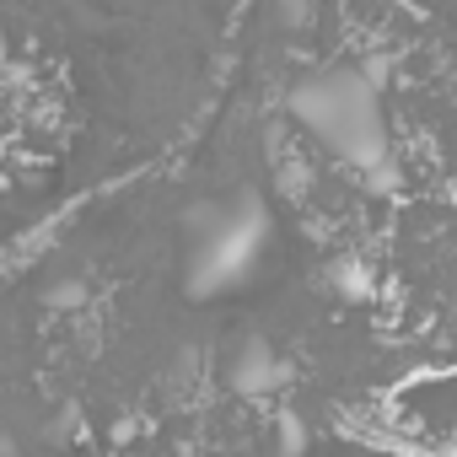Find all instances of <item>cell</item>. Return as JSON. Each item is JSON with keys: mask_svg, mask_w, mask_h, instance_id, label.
Instances as JSON below:
<instances>
[{"mask_svg": "<svg viewBox=\"0 0 457 457\" xmlns=\"http://www.w3.org/2000/svg\"><path fill=\"white\" fill-rule=\"evenodd\" d=\"M398 183H403V167H398V156H393V151H387V156H377V162L366 167V188H371V194H393Z\"/></svg>", "mask_w": 457, "mask_h": 457, "instance_id": "3957f363", "label": "cell"}, {"mask_svg": "<svg viewBox=\"0 0 457 457\" xmlns=\"http://www.w3.org/2000/svg\"><path fill=\"white\" fill-rule=\"evenodd\" d=\"M387 76H393V60H387V54H366V60H361V81H366V87H371L377 97H382Z\"/></svg>", "mask_w": 457, "mask_h": 457, "instance_id": "277c9868", "label": "cell"}, {"mask_svg": "<svg viewBox=\"0 0 457 457\" xmlns=\"http://www.w3.org/2000/svg\"><path fill=\"white\" fill-rule=\"evenodd\" d=\"M44 302H49V307H87V286H81V280H60V286H49Z\"/></svg>", "mask_w": 457, "mask_h": 457, "instance_id": "5b68a950", "label": "cell"}, {"mask_svg": "<svg viewBox=\"0 0 457 457\" xmlns=\"http://www.w3.org/2000/svg\"><path fill=\"white\" fill-rule=\"evenodd\" d=\"M291 119L307 124L334 156L355 162L361 172L387 156V124L377 113V92L361 81V71H323L307 76L291 92Z\"/></svg>", "mask_w": 457, "mask_h": 457, "instance_id": "6da1fadb", "label": "cell"}, {"mask_svg": "<svg viewBox=\"0 0 457 457\" xmlns=\"http://www.w3.org/2000/svg\"><path fill=\"white\" fill-rule=\"evenodd\" d=\"M275 28L280 33H307L312 28V0H275Z\"/></svg>", "mask_w": 457, "mask_h": 457, "instance_id": "7a4b0ae2", "label": "cell"}, {"mask_svg": "<svg viewBox=\"0 0 457 457\" xmlns=\"http://www.w3.org/2000/svg\"><path fill=\"white\" fill-rule=\"evenodd\" d=\"M0 65H6V33H0Z\"/></svg>", "mask_w": 457, "mask_h": 457, "instance_id": "52a82bcc", "label": "cell"}, {"mask_svg": "<svg viewBox=\"0 0 457 457\" xmlns=\"http://www.w3.org/2000/svg\"><path fill=\"white\" fill-rule=\"evenodd\" d=\"M446 334H452V345H457V302L446 307Z\"/></svg>", "mask_w": 457, "mask_h": 457, "instance_id": "8992f818", "label": "cell"}]
</instances>
